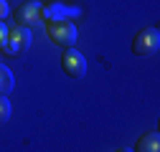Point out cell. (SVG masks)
Instances as JSON below:
<instances>
[{
	"label": "cell",
	"instance_id": "7",
	"mask_svg": "<svg viewBox=\"0 0 160 152\" xmlns=\"http://www.w3.org/2000/svg\"><path fill=\"white\" fill-rule=\"evenodd\" d=\"M15 86V79H13V71L5 66V64H0V97H10V91Z\"/></svg>",
	"mask_w": 160,
	"mask_h": 152
},
{
	"label": "cell",
	"instance_id": "4",
	"mask_svg": "<svg viewBox=\"0 0 160 152\" xmlns=\"http://www.w3.org/2000/svg\"><path fill=\"white\" fill-rule=\"evenodd\" d=\"M61 69L66 76L71 79H82L87 74V59L76 48H64V56H61Z\"/></svg>",
	"mask_w": 160,
	"mask_h": 152
},
{
	"label": "cell",
	"instance_id": "2",
	"mask_svg": "<svg viewBox=\"0 0 160 152\" xmlns=\"http://www.w3.org/2000/svg\"><path fill=\"white\" fill-rule=\"evenodd\" d=\"M160 48V33L158 28H142L135 41H132V53L135 56H142V59H148V56H155Z\"/></svg>",
	"mask_w": 160,
	"mask_h": 152
},
{
	"label": "cell",
	"instance_id": "10",
	"mask_svg": "<svg viewBox=\"0 0 160 152\" xmlns=\"http://www.w3.org/2000/svg\"><path fill=\"white\" fill-rule=\"evenodd\" d=\"M5 18H8V3L0 0V21H5Z\"/></svg>",
	"mask_w": 160,
	"mask_h": 152
},
{
	"label": "cell",
	"instance_id": "8",
	"mask_svg": "<svg viewBox=\"0 0 160 152\" xmlns=\"http://www.w3.org/2000/svg\"><path fill=\"white\" fill-rule=\"evenodd\" d=\"M10 119V102L8 97H0V124H5Z\"/></svg>",
	"mask_w": 160,
	"mask_h": 152
},
{
	"label": "cell",
	"instance_id": "5",
	"mask_svg": "<svg viewBox=\"0 0 160 152\" xmlns=\"http://www.w3.org/2000/svg\"><path fill=\"white\" fill-rule=\"evenodd\" d=\"M28 46H31V31H28V28L15 26L13 31H8V46H5V53L18 56L21 51H26Z\"/></svg>",
	"mask_w": 160,
	"mask_h": 152
},
{
	"label": "cell",
	"instance_id": "6",
	"mask_svg": "<svg viewBox=\"0 0 160 152\" xmlns=\"http://www.w3.org/2000/svg\"><path fill=\"white\" fill-rule=\"evenodd\" d=\"M135 152H160V135L155 129L140 135L137 142H135Z\"/></svg>",
	"mask_w": 160,
	"mask_h": 152
},
{
	"label": "cell",
	"instance_id": "3",
	"mask_svg": "<svg viewBox=\"0 0 160 152\" xmlns=\"http://www.w3.org/2000/svg\"><path fill=\"white\" fill-rule=\"evenodd\" d=\"M15 23L18 26H23V28H33V26H43V5L41 3H23V5H18L15 13Z\"/></svg>",
	"mask_w": 160,
	"mask_h": 152
},
{
	"label": "cell",
	"instance_id": "1",
	"mask_svg": "<svg viewBox=\"0 0 160 152\" xmlns=\"http://www.w3.org/2000/svg\"><path fill=\"white\" fill-rule=\"evenodd\" d=\"M46 33L61 48H74L76 43V26L69 18H46Z\"/></svg>",
	"mask_w": 160,
	"mask_h": 152
},
{
	"label": "cell",
	"instance_id": "11",
	"mask_svg": "<svg viewBox=\"0 0 160 152\" xmlns=\"http://www.w3.org/2000/svg\"><path fill=\"white\" fill-rule=\"evenodd\" d=\"M119 152H127V150H119Z\"/></svg>",
	"mask_w": 160,
	"mask_h": 152
},
{
	"label": "cell",
	"instance_id": "9",
	"mask_svg": "<svg viewBox=\"0 0 160 152\" xmlns=\"http://www.w3.org/2000/svg\"><path fill=\"white\" fill-rule=\"evenodd\" d=\"M5 46H8V26L0 21V51H5Z\"/></svg>",
	"mask_w": 160,
	"mask_h": 152
}]
</instances>
